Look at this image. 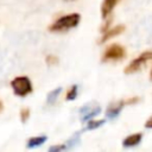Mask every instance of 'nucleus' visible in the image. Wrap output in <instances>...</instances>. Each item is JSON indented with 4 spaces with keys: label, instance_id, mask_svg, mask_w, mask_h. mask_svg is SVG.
<instances>
[{
    "label": "nucleus",
    "instance_id": "1",
    "mask_svg": "<svg viewBox=\"0 0 152 152\" xmlns=\"http://www.w3.org/2000/svg\"><path fill=\"white\" fill-rule=\"evenodd\" d=\"M80 19H81V17H80L78 13H71V14L61 17L49 27V30L52 31V32L66 31L69 28H72V27L77 26L78 23H80Z\"/></svg>",
    "mask_w": 152,
    "mask_h": 152
},
{
    "label": "nucleus",
    "instance_id": "2",
    "mask_svg": "<svg viewBox=\"0 0 152 152\" xmlns=\"http://www.w3.org/2000/svg\"><path fill=\"white\" fill-rule=\"evenodd\" d=\"M11 86L13 88V91L18 96H26L32 91V83L28 77L26 76H19L15 77L12 82Z\"/></svg>",
    "mask_w": 152,
    "mask_h": 152
},
{
    "label": "nucleus",
    "instance_id": "3",
    "mask_svg": "<svg viewBox=\"0 0 152 152\" xmlns=\"http://www.w3.org/2000/svg\"><path fill=\"white\" fill-rule=\"evenodd\" d=\"M151 59H152V51H147V52L141 53L139 57H137L135 59H133L126 66L125 74H134V72H137L138 70H140L145 65V63H147Z\"/></svg>",
    "mask_w": 152,
    "mask_h": 152
},
{
    "label": "nucleus",
    "instance_id": "4",
    "mask_svg": "<svg viewBox=\"0 0 152 152\" xmlns=\"http://www.w3.org/2000/svg\"><path fill=\"white\" fill-rule=\"evenodd\" d=\"M125 49L124 46L119 45V44H112L110 46H108L103 53V61H118L125 57Z\"/></svg>",
    "mask_w": 152,
    "mask_h": 152
},
{
    "label": "nucleus",
    "instance_id": "5",
    "mask_svg": "<svg viewBox=\"0 0 152 152\" xmlns=\"http://www.w3.org/2000/svg\"><path fill=\"white\" fill-rule=\"evenodd\" d=\"M124 30H125V26H124V25L115 26V27H112V28H109V30H106V31L103 32V36H102V39L100 40V43H104V42H106V40H108L109 38L115 37V36H118V34L122 33V32H124Z\"/></svg>",
    "mask_w": 152,
    "mask_h": 152
},
{
    "label": "nucleus",
    "instance_id": "6",
    "mask_svg": "<svg viewBox=\"0 0 152 152\" xmlns=\"http://www.w3.org/2000/svg\"><path fill=\"white\" fill-rule=\"evenodd\" d=\"M120 0H103L102 2V6H101V14H102V18H107L113 8L116 6V4L119 2Z\"/></svg>",
    "mask_w": 152,
    "mask_h": 152
},
{
    "label": "nucleus",
    "instance_id": "7",
    "mask_svg": "<svg viewBox=\"0 0 152 152\" xmlns=\"http://www.w3.org/2000/svg\"><path fill=\"white\" fill-rule=\"evenodd\" d=\"M141 133H135V134H132V135H128L126 139H124L122 141V145L125 147H133V146H137L140 141H141Z\"/></svg>",
    "mask_w": 152,
    "mask_h": 152
},
{
    "label": "nucleus",
    "instance_id": "8",
    "mask_svg": "<svg viewBox=\"0 0 152 152\" xmlns=\"http://www.w3.org/2000/svg\"><path fill=\"white\" fill-rule=\"evenodd\" d=\"M100 112H101V108H100V107H95V108H93V109H91V108L89 109V107L86 106L84 108L81 109V113H83L82 121H86V120H89V119L96 116L97 114H100Z\"/></svg>",
    "mask_w": 152,
    "mask_h": 152
},
{
    "label": "nucleus",
    "instance_id": "9",
    "mask_svg": "<svg viewBox=\"0 0 152 152\" xmlns=\"http://www.w3.org/2000/svg\"><path fill=\"white\" fill-rule=\"evenodd\" d=\"M122 107H124V103H122V102H120L119 104H112V106L107 109V116H108L109 119L116 118V116L119 115L120 110L122 109Z\"/></svg>",
    "mask_w": 152,
    "mask_h": 152
},
{
    "label": "nucleus",
    "instance_id": "10",
    "mask_svg": "<svg viewBox=\"0 0 152 152\" xmlns=\"http://www.w3.org/2000/svg\"><path fill=\"white\" fill-rule=\"evenodd\" d=\"M46 137L45 135H40V137H34V138H31L28 141H27V147L28 148H34V147H38L40 146L43 142L46 141Z\"/></svg>",
    "mask_w": 152,
    "mask_h": 152
},
{
    "label": "nucleus",
    "instance_id": "11",
    "mask_svg": "<svg viewBox=\"0 0 152 152\" xmlns=\"http://www.w3.org/2000/svg\"><path fill=\"white\" fill-rule=\"evenodd\" d=\"M61 91H62V88H56L55 90H52L51 93H49V95H48V99H46V101H48V103H53L56 100H57V97H58V95L61 94Z\"/></svg>",
    "mask_w": 152,
    "mask_h": 152
},
{
    "label": "nucleus",
    "instance_id": "12",
    "mask_svg": "<svg viewBox=\"0 0 152 152\" xmlns=\"http://www.w3.org/2000/svg\"><path fill=\"white\" fill-rule=\"evenodd\" d=\"M76 96H77V86H72L71 87V89L68 91V94H66V100L68 101H71V100H75L76 99Z\"/></svg>",
    "mask_w": 152,
    "mask_h": 152
},
{
    "label": "nucleus",
    "instance_id": "13",
    "mask_svg": "<svg viewBox=\"0 0 152 152\" xmlns=\"http://www.w3.org/2000/svg\"><path fill=\"white\" fill-rule=\"evenodd\" d=\"M104 124V120H100V121H89L88 122V126H87V129H95L100 126H102Z\"/></svg>",
    "mask_w": 152,
    "mask_h": 152
},
{
    "label": "nucleus",
    "instance_id": "14",
    "mask_svg": "<svg viewBox=\"0 0 152 152\" xmlns=\"http://www.w3.org/2000/svg\"><path fill=\"white\" fill-rule=\"evenodd\" d=\"M21 121L23 122H26V120H27V118H28V115H30V110H28V108H24V109H21Z\"/></svg>",
    "mask_w": 152,
    "mask_h": 152
},
{
    "label": "nucleus",
    "instance_id": "15",
    "mask_svg": "<svg viewBox=\"0 0 152 152\" xmlns=\"http://www.w3.org/2000/svg\"><path fill=\"white\" fill-rule=\"evenodd\" d=\"M64 148V146H62V145H59V146H52V147H50V151H59V150H63Z\"/></svg>",
    "mask_w": 152,
    "mask_h": 152
},
{
    "label": "nucleus",
    "instance_id": "16",
    "mask_svg": "<svg viewBox=\"0 0 152 152\" xmlns=\"http://www.w3.org/2000/svg\"><path fill=\"white\" fill-rule=\"evenodd\" d=\"M145 127H147V128H152V116L146 121V124H145Z\"/></svg>",
    "mask_w": 152,
    "mask_h": 152
},
{
    "label": "nucleus",
    "instance_id": "17",
    "mask_svg": "<svg viewBox=\"0 0 152 152\" xmlns=\"http://www.w3.org/2000/svg\"><path fill=\"white\" fill-rule=\"evenodd\" d=\"M0 109H1V102H0Z\"/></svg>",
    "mask_w": 152,
    "mask_h": 152
},
{
    "label": "nucleus",
    "instance_id": "18",
    "mask_svg": "<svg viewBox=\"0 0 152 152\" xmlns=\"http://www.w3.org/2000/svg\"><path fill=\"white\" fill-rule=\"evenodd\" d=\"M151 78H152V71H151Z\"/></svg>",
    "mask_w": 152,
    "mask_h": 152
}]
</instances>
